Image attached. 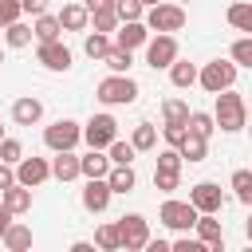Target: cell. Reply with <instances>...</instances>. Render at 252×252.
<instances>
[{
  "label": "cell",
  "instance_id": "6da1fadb",
  "mask_svg": "<svg viewBox=\"0 0 252 252\" xmlns=\"http://www.w3.org/2000/svg\"><path fill=\"white\" fill-rule=\"evenodd\" d=\"M213 118H217V130L236 134V130H244V122H248V102H244V98L228 87V91H220V94H217Z\"/></svg>",
  "mask_w": 252,
  "mask_h": 252
},
{
  "label": "cell",
  "instance_id": "7a4b0ae2",
  "mask_svg": "<svg viewBox=\"0 0 252 252\" xmlns=\"http://www.w3.org/2000/svg\"><path fill=\"white\" fill-rule=\"evenodd\" d=\"M94 98L98 102H106V106H130V102H138V83L130 79V75H106L98 87H94Z\"/></svg>",
  "mask_w": 252,
  "mask_h": 252
},
{
  "label": "cell",
  "instance_id": "3957f363",
  "mask_svg": "<svg viewBox=\"0 0 252 252\" xmlns=\"http://www.w3.org/2000/svg\"><path fill=\"white\" fill-rule=\"evenodd\" d=\"M197 83H201L209 94H220V91H228V87L236 83V63H232V59H213V63H205V67L197 71Z\"/></svg>",
  "mask_w": 252,
  "mask_h": 252
},
{
  "label": "cell",
  "instance_id": "277c9868",
  "mask_svg": "<svg viewBox=\"0 0 252 252\" xmlns=\"http://www.w3.org/2000/svg\"><path fill=\"white\" fill-rule=\"evenodd\" d=\"M114 224H118V244H122L126 252H138V248L150 244V220H146L142 213H126V217H118Z\"/></svg>",
  "mask_w": 252,
  "mask_h": 252
},
{
  "label": "cell",
  "instance_id": "5b68a950",
  "mask_svg": "<svg viewBox=\"0 0 252 252\" xmlns=\"http://www.w3.org/2000/svg\"><path fill=\"white\" fill-rule=\"evenodd\" d=\"M146 28L150 32H181L185 28V8L173 0V4H154V8H146Z\"/></svg>",
  "mask_w": 252,
  "mask_h": 252
},
{
  "label": "cell",
  "instance_id": "8992f818",
  "mask_svg": "<svg viewBox=\"0 0 252 252\" xmlns=\"http://www.w3.org/2000/svg\"><path fill=\"white\" fill-rule=\"evenodd\" d=\"M177 59V39L173 32H158L154 39H146V63L154 71H169V63Z\"/></svg>",
  "mask_w": 252,
  "mask_h": 252
},
{
  "label": "cell",
  "instance_id": "52a82bcc",
  "mask_svg": "<svg viewBox=\"0 0 252 252\" xmlns=\"http://www.w3.org/2000/svg\"><path fill=\"white\" fill-rule=\"evenodd\" d=\"M114 138H118V122H114L110 114H91V118L83 122V142H87V146L106 150Z\"/></svg>",
  "mask_w": 252,
  "mask_h": 252
},
{
  "label": "cell",
  "instance_id": "ba28073f",
  "mask_svg": "<svg viewBox=\"0 0 252 252\" xmlns=\"http://www.w3.org/2000/svg\"><path fill=\"white\" fill-rule=\"evenodd\" d=\"M79 138H83V126L71 122V118H55V122L43 130V146H47V150H75Z\"/></svg>",
  "mask_w": 252,
  "mask_h": 252
},
{
  "label": "cell",
  "instance_id": "9c48e42d",
  "mask_svg": "<svg viewBox=\"0 0 252 252\" xmlns=\"http://www.w3.org/2000/svg\"><path fill=\"white\" fill-rule=\"evenodd\" d=\"M158 220H161L165 228H173V232H189V228L197 224V209H193L189 201H177V197H169V201L161 205Z\"/></svg>",
  "mask_w": 252,
  "mask_h": 252
},
{
  "label": "cell",
  "instance_id": "30bf717a",
  "mask_svg": "<svg viewBox=\"0 0 252 252\" xmlns=\"http://www.w3.org/2000/svg\"><path fill=\"white\" fill-rule=\"evenodd\" d=\"M189 205H193L197 213H220V209H224V193H220L217 181H197V185L189 189Z\"/></svg>",
  "mask_w": 252,
  "mask_h": 252
},
{
  "label": "cell",
  "instance_id": "8fae6325",
  "mask_svg": "<svg viewBox=\"0 0 252 252\" xmlns=\"http://www.w3.org/2000/svg\"><path fill=\"white\" fill-rule=\"evenodd\" d=\"M47 177H51V161H47V158H20V161H16V181H20V185L39 189Z\"/></svg>",
  "mask_w": 252,
  "mask_h": 252
},
{
  "label": "cell",
  "instance_id": "7c38bea8",
  "mask_svg": "<svg viewBox=\"0 0 252 252\" xmlns=\"http://www.w3.org/2000/svg\"><path fill=\"white\" fill-rule=\"evenodd\" d=\"M110 181L106 177H87V189H83V209L87 213H106L110 209Z\"/></svg>",
  "mask_w": 252,
  "mask_h": 252
},
{
  "label": "cell",
  "instance_id": "4fadbf2b",
  "mask_svg": "<svg viewBox=\"0 0 252 252\" xmlns=\"http://www.w3.org/2000/svg\"><path fill=\"white\" fill-rule=\"evenodd\" d=\"M197 240H205V248H213V252H224V228H220V220H217V213H197Z\"/></svg>",
  "mask_w": 252,
  "mask_h": 252
},
{
  "label": "cell",
  "instance_id": "5bb4252c",
  "mask_svg": "<svg viewBox=\"0 0 252 252\" xmlns=\"http://www.w3.org/2000/svg\"><path fill=\"white\" fill-rule=\"evenodd\" d=\"M35 59H39L47 71H67V67H71V47H67L63 39H51V43H39Z\"/></svg>",
  "mask_w": 252,
  "mask_h": 252
},
{
  "label": "cell",
  "instance_id": "9a60e30c",
  "mask_svg": "<svg viewBox=\"0 0 252 252\" xmlns=\"http://www.w3.org/2000/svg\"><path fill=\"white\" fill-rule=\"evenodd\" d=\"M146 39H150L146 20H122V28H118V35H114V43H118V47H126V51L146 47Z\"/></svg>",
  "mask_w": 252,
  "mask_h": 252
},
{
  "label": "cell",
  "instance_id": "2e32d148",
  "mask_svg": "<svg viewBox=\"0 0 252 252\" xmlns=\"http://www.w3.org/2000/svg\"><path fill=\"white\" fill-rule=\"evenodd\" d=\"M39 118H43V102H39V98L24 94V98L12 102V122H16V126H35Z\"/></svg>",
  "mask_w": 252,
  "mask_h": 252
},
{
  "label": "cell",
  "instance_id": "e0dca14e",
  "mask_svg": "<svg viewBox=\"0 0 252 252\" xmlns=\"http://www.w3.org/2000/svg\"><path fill=\"white\" fill-rule=\"evenodd\" d=\"M51 177H55V181H75V177H83V173H79V154H75V150H55V158H51Z\"/></svg>",
  "mask_w": 252,
  "mask_h": 252
},
{
  "label": "cell",
  "instance_id": "ac0fdd59",
  "mask_svg": "<svg viewBox=\"0 0 252 252\" xmlns=\"http://www.w3.org/2000/svg\"><path fill=\"white\" fill-rule=\"evenodd\" d=\"M79 173H83V177H106V173H110V154L91 146V154L79 158Z\"/></svg>",
  "mask_w": 252,
  "mask_h": 252
},
{
  "label": "cell",
  "instance_id": "d6986e66",
  "mask_svg": "<svg viewBox=\"0 0 252 252\" xmlns=\"http://www.w3.org/2000/svg\"><path fill=\"white\" fill-rule=\"evenodd\" d=\"M0 201L12 209V217H20V213H28V209H32V189L16 181V185H8V189L0 193Z\"/></svg>",
  "mask_w": 252,
  "mask_h": 252
},
{
  "label": "cell",
  "instance_id": "ffe728a7",
  "mask_svg": "<svg viewBox=\"0 0 252 252\" xmlns=\"http://www.w3.org/2000/svg\"><path fill=\"white\" fill-rule=\"evenodd\" d=\"M59 24H63V32H87V24H91V12H87L83 4H63V12H59Z\"/></svg>",
  "mask_w": 252,
  "mask_h": 252
},
{
  "label": "cell",
  "instance_id": "44dd1931",
  "mask_svg": "<svg viewBox=\"0 0 252 252\" xmlns=\"http://www.w3.org/2000/svg\"><path fill=\"white\" fill-rule=\"evenodd\" d=\"M106 181H110V193H134L138 173H134V165H110Z\"/></svg>",
  "mask_w": 252,
  "mask_h": 252
},
{
  "label": "cell",
  "instance_id": "7402d4cb",
  "mask_svg": "<svg viewBox=\"0 0 252 252\" xmlns=\"http://www.w3.org/2000/svg\"><path fill=\"white\" fill-rule=\"evenodd\" d=\"M0 240H4V248H8V252H28V248H32V228L12 220V224L4 228V236H0Z\"/></svg>",
  "mask_w": 252,
  "mask_h": 252
},
{
  "label": "cell",
  "instance_id": "603a6c76",
  "mask_svg": "<svg viewBox=\"0 0 252 252\" xmlns=\"http://www.w3.org/2000/svg\"><path fill=\"white\" fill-rule=\"evenodd\" d=\"M32 32H35V39L39 43H51V39H59L63 35V24H59V16H35V24H32Z\"/></svg>",
  "mask_w": 252,
  "mask_h": 252
},
{
  "label": "cell",
  "instance_id": "cb8c5ba5",
  "mask_svg": "<svg viewBox=\"0 0 252 252\" xmlns=\"http://www.w3.org/2000/svg\"><path fill=\"white\" fill-rule=\"evenodd\" d=\"M228 24L236 28V32H248L252 35V0H236V4H228Z\"/></svg>",
  "mask_w": 252,
  "mask_h": 252
},
{
  "label": "cell",
  "instance_id": "d4e9b609",
  "mask_svg": "<svg viewBox=\"0 0 252 252\" xmlns=\"http://www.w3.org/2000/svg\"><path fill=\"white\" fill-rule=\"evenodd\" d=\"M35 39V32H32V24H24V20H12L8 28H4V43L8 47H28Z\"/></svg>",
  "mask_w": 252,
  "mask_h": 252
},
{
  "label": "cell",
  "instance_id": "484cf974",
  "mask_svg": "<svg viewBox=\"0 0 252 252\" xmlns=\"http://www.w3.org/2000/svg\"><path fill=\"white\" fill-rule=\"evenodd\" d=\"M169 79H173V87H193V83H197V63L173 59V63H169Z\"/></svg>",
  "mask_w": 252,
  "mask_h": 252
},
{
  "label": "cell",
  "instance_id": "4316f807",
  "mask_svg": "<svg viewBox=\"0 0 252 252\" xmlns=\"http://www.w3.org/2000/svg\"><path fill=\"white\" fill-rule=\"evenodd\" d=\"M130 146H134L138 154L154 150V146H158V126H150V122H138V126H134V134H130Z\"/></svg>",
  "mask_w": 252,
  "mask_h": 252
},
{
  "label": "cell",
  "instance_id": "83f0119b",
  "mask_svg": "<svg viewBox=\"0 0 252 252\" xmlns=\"http://www.w3.org/2000/svg\"><path fill=\"white\" fill-rule=\"evenodd\" d=\"M205 154H209V138H201V134L189 130V138L181 142V158L185 161H205Z\"/></svg>",
  "mask_w": 252,
  "mask_h": 252
},
{
  "label": "cell",
  "instance_id": "f1b7e54d",
  "mask_svg": "<svg viewBox=\"0 0 252 252\" xmlns=\"http://www.w3.org/2000/svg\"><path fill=\"white\" fill-rule=\"evenodd\" d=\"M228 185H232V193H236V201L252 209V169H236Z\"/></svg>",
  "mask_w": 252,
  "mask_h": 252
},
{
  "label": "cell",
  "instance_id": "f546056e",
  "mask_svg": "<svg viewBox=\"0 0 252 252\" xmlns=\"http://www.w3.org/2000/svg\"><path fill=\"white\" fill-rule=\"evenodd\" d=\"M102 63H106V67H110L114 75H126V71H130V63H134V55H130L126 47H118V43H114V47H110V51L102 55Z\"/></svg>",
  "mask_w": 252,
  "mask_h": 252
},
{
  "label": "cell",
  "instance_id": "4dcf8cb0",
  "mask_svg": "<svg viewBox=\"0 0 252 252\" xmlns=\"http://www.w3.org/2000/svg\"><path fill=\"white\" fill-rule=\"evenodd\" d=\"M110 47H114V43H110V35H106V32H91V35L83 39V51H87L91 59H102Z\"/></svg>",
  "mask_w": 252,
  "mask_h": 252
},
{
  "label": "cell",
  "instance_id": "1f68e13d",
  "mask_svg": "<svg viewBox=\"0 0 252 252\" xmlns=\"http://www.w3.org/2000/svg\"><path fill=\"white\" fill-rule=\"evenodd\" d=\"M94 248L118 252V248H122V244H118V224H98V228H94Z\"/></svg>",
  "mask_w": 252,
  "mask_h": 252
},
{
  "label": "cell",
  "instance_id": "d6a6232c",
  "mask_svg": "<svg viewBox=\"0 0 252 252\" xmlns=\"http://www.w3.org/2000/svg\"><path fill=\"white\" fill-rule=\"evenodd\" d=\"M189 130H193V134H201V138H213L217 118H213V114H205V110H189Z\"/></svg>",
  "mask_w": 252,
  "mask_h": 252
},
{
  "label": "cell",
  "instance_id": "836d02e7",
  "mask_svg": "<svg viewBox=\"0 0 252 252\" xmlns=\"http://www.w3.org/2000/svg\"><path fill=\"white\" fill-rule=\"evenodd\" d=\"M106 154H110V165H130L138 150H134L130 142H122V138H114V142L106 146Z\"/></svg>",
  "mask_w": 252,
  "mask_h": 252
},
{
  "label": "cell",
  "instance_id": "e575fe53",
  "mask_svg": "<svg viewBox=\"0 0 252 252\" xmlns=\"http://www.w3.org/2000/svg\"><path fill=\"white\" fill-rule=\"evenodd\" d=\"M161 118H165V122H189V102L165 98V102H161Z\"/></svg>",
  "mask_w": 252,
  "mask_h": 252
},
{
  "label": "cell",
  "instance_id": "d590c367",
  "mask_svg": "<svg viewBox=\"0 0 252 252\" xmlns=\"http://www.w3.org/2000/svg\"><path fill=\"white\" fill-rule=\"evenodd\" d=\"M228 59H232L236 67H252V35H240V39L232 43V51H228Z\"/></svg>",
  "mask_w": 252,
  "mask_h": 252
},
{
  "label": "cell",
  "instance_id": "8d00e7d4",
  "mask_svg": "<svg viewBox=\"0 0 252 252\" xmlns=\"http://www.w3.org/2000/svg\"><path fill=\"white\" fill-rule=\"evenodd\" d=\"M161 138H165V146H177L181 150V142L189 138V122H165L161 126Z\"/></svg>",
  "mask_w": 252,
  "mask_h": 252
},
{
  "label": "cell",
  "instance_id": "74e56055",
  "mask_svg": "<svg viewBox=\"0 0 252 252\" xmlns=\"http://www.w3.org/2000/svg\"><path fill=\"white\" fill-rule=\"evenodd\" d=\"M177 185H181V169H154V189L173 193Z\"/></svg>",
  "mask_w": 252,
  "mask_h": 252
},
{
  "label": "cell",
  "instance_id": "f35d334b",
  "mask_svg": "<svg viewBox=\"0 0 252 252\" xmlns=\"http://www.w3.org/2000/svg\"><path fill=\"white\" fill-rule=\"evenodd\" d=\"M114 12H118V20H142L146 4L142 0H114Z\"/></svg>",
  "mask_w": 252,
  "mask_h": 252
},
{
  "label": "cell",
  "instance_id": "ab89813d",
  "mask_svg": "<svg viewBox=\"0 0 252 252\" xmlns=\"http://www.w3.org/2000/svg\"><path fill=\"white\" fill-rule=\"evenodd\" d=\"M91 20H94V32H114L118 28V12L114 8H98V12H91Z\"/></svg>",
  "mask_w": 252,
  "mask_h": 252
},
{
  "label": "cell",
  "instance_id": "60d3db41",
  "mask_svg": "<svg viewBox=\"0 0 252 252\" xmlns=\"http://www.w3.org/2000/svg\"><path fill=\"white\" fill-rule=\"evenodd\" d=\"M24 158V146L16 142V138H0V161H8V165H16Z\"/></svg>",
  "mask_w": 252,
  "mask_h": 252
},
{
  "label": "cell",
  "instance_id": "b9f144b4",
  "mask_svg": "<svg viewBox=\"0 0 252 252\" xmlns=\"http://www.w3.org/2000/svg\"><path fill=\"white\" fill-rule=\"evenodd\" d=\"M181 161H185V158H181L177 146H165V150L158 154V169H181Z\"/></svg>",
  "mask_w": 252,
  "mask_h": 252
},
{
  "label": "cell",
  "instance_id": "7bdbcfd3",
  "mask_svg": "<svg viewBox=\"0 0 252 252\" xmlns=\"http://www.w3.org/2000/svg\"><path fill=\"white\" fill-rule=\"evenodd\" d=\"M24 16V8H20V0H0V28H8L12 20H20Z\"/></svg>",
  "mask_w": 252,
  "mask_h": 252
},
{
  "label": "cell",
  "instance_id": "ee69618b",
  "mask_svg": "<svg viewBox=\"0 0 252 252\" xmlns=\"http://www.w3.org/2000/svg\"><path fill=\"white\" fill-rule=\"evenodd\" d=\"M173 248H177V252H201V248H205V240H189V236H177V240H173Z\"/></svg>",
  "mask_w": 252,
  "mask_h": 252
},
{
  "label": "cell",
  "instance_id": "f6af8a7d",
  "mask_svg": "<svg viewBox=\"0 0 252 252\" xmlns=\"http://www.w3.org/2000/svg\"><path fill=\"white\" fill-rule=\"evenodd\" d=\"M8 185H16V165H8V161H0V193H4Z\"/></svg>",
  "mask_w": 252,
  "mask_h": 252
},
{
  "label": "cell",
  "instance_id": "bcb514c9",
  "mask_svg": "<svg viewBox=\"0 0 252 252\" xmlns=\"http://www.w3.org/2000/svg\"><path fill=\"white\" fill-rule=\"evenodd\" d=\"M20 8H24L28 16H43V12H47V0H20Z\"/></svg>",
  "mask_w": 252,
  "mask_h": 252
},
{
  "label": "cell",
  "instance_id": "7dc6e473",
  "mask_svg": "<svg viewBox=\"0 0 252 252\" xmlns=\"http://www.w3.org/2000/svg\"><path fill=\"white\" fill-rule=\"evenodd\" d=\"M87 12H98V8H114V0H83Z\"/></svg>",
  "mask_w": 252,
  "mask_h": 252
},
{
  "label": "cell",
  "instance_id": "c3c4849f",
  "mask_svg": "<svg viewBox=\"0 0 252 252\" xmlns=\"http://www.w3.org/2000/svg\"><path fill=\"white\" fill-rule=\"evenodd\" d=\"M8 224H12V209L0 201V236H4V228H8Z\"/></svg>",
  "mask_w": 252,
  "mask_h": 252
},
{
  "label": "cell",
  "instance_id": "681fc988",
  "mask_svg": "<svg viewBox=\"0 0 252 252\" xmlns=\"http://www.w3.org/2000/svg\"><path fill=\"white\" fill-rule=\"evenodd\" d=\"M71 252H94V244H91V240H75V244H71Z\"/></svg>",
  "mask_w": 252,
  "mask_h": 252
},
{
  "label": "cell",
  "instance_id": "f907efd6",
  "mask_svg": "<svg viewBox=\"0 0 252 252\" xmlns=\"http://www.w3.org/2000/svg\"><path fill=\"white\" fill-rule=\"evenodd\" d=\"M146 248H150V252H165V248H169V240H154V236H150V244H146Z\"/></svg>",
  "mask_w": 252,
  "mask_h": 252
},
{
  "label": "cell",
  "instance_id": "816d5d0a",
  "mask_svg": "<svg viewBox=\"0 0 252 252\" xmlns=\"http://www.w3.org/2000/svg\"><path fill=\"white\" fill-rule=\"evenodd\" d=\"M244 236H248V244H252V213H248V220H244Z\"/></svg>",
  "mask_w": 252,
  "mask_h": 252
},
{
  "label": "cell",
  "instance_id": "f5cc1de1",
  "mask_svg": "<svg viewBox=\"0 0 252 252\" xmlns=\"http://www.w3.org/2000/svg\"><path fill=\"white\" fill-rule=\"evenodd\" d=\"M142 4H146V8H154V4H161V0H142Z\"/></svg>",
  "mask_w": 252,
  "mask_h": 252
},
{
  "label": "cell",
  "instance_id": "db71d44e",
  "mask_svg": "<svg viewBox=\"0 0 252 252\" xmlns=\"http://www.w3.org/2000/svg\"><path fill=\"white\" fill-rule=\"evenodd\" d=\"M0 63H4V47H0Z\"/></svg>",
  "mask_w": 252,
  "mask_h": 252
},
{
  "label": "cell",
  "instance_id": "11a10c76",
  "mask_svg": "<svg viewBox=\"0 0 252 252\" xmlns=\"http://www.w3.org/2000/svg\"><path fill=\"white\" fill-rule=\"evenodd\" d=\"M0 138H4V126H0Z\"/></svg>",
  "mask_w": 252,
  "mask_h": 252
},
{
  "label": "cell",
  "instance_id": "9f6ffc18",
  "mask_svg": "<svg viewBox=\"0 0 252 252\" xmlns=\"http://www.w3.org/2000/svg\"><path fill=\"white\" fill-rule=\"evenodd\" d=\"M248 114H252V110H248Z\"/></svg>",
  "mask_w": 252,
  "mask_h": 252
},
{
  "label": "cell",
  "instance_id": "6f0895ef",
  "mask_svg": "<svg viewBox=\"0 0 252 252\" xmlns=\"http://www.w3.org/2000/svg\"><path fill=\"white\" fill-rule=\"evenodd\" d=\"M177 4H181V0H177Z\"/></svg>",
  "mask_w": 252,
  "mask_h": 252
}]
</instances>
